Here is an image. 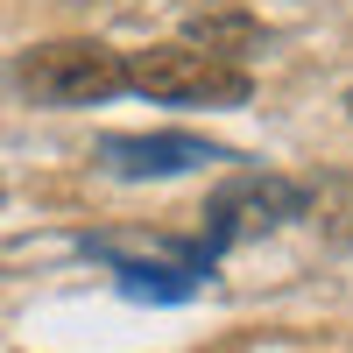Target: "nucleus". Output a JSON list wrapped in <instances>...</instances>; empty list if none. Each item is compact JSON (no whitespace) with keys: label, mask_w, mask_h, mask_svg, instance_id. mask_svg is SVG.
I'll return each mask as SVG.
<instances>
[{"label":"nucleus","mask_w":353,"mask_h":353,"mask_svg":"<svg viewBox=\"0 0 353 353\" xmlns=\"http://www.w3.org/2000/svg\"><path fill=\"white\" fill-rule=\"evenodd\" d=\"M184 43L205 50V57H226V64H241V57L261 43V21L241 14V8H212V14H198V21L184 28Z\"/></svg>","instance_id":"39448f33"},{"label":"nucleus","mask_w":353,"mask_h":353,"mask_svg":"<svg viewBox=\"0 0 353 353\" xmlns=\"http://www.w3.org/2000/svg\"><path fill=\"white\" fill-rule=\"evenodd\" d=\"M99 163L113 176H176V170L219 163V149L198 141V134H106L99 141Z\"/></svg>","instance_id":"20e7f679"},{"label":"nucleus","mask_w":353,"mask_h":353,"mask_svg":"<svg viewBox=\"0 0 353 353\" xmlns=\"http://www.w3.org/2000/svg\"><path fill=\"white\" fill-rule=\"evenodd\" d=\"M14 85L36 106H92V99L128 92V57L106 50L99 36H57V43L21 50Z\"/></svg>","instance_id":"f257e3e1"},{"label":"nucleus","mask_w":353,"mask_h":353,"mask_svg":"<svg viewBox=\"0 0 353 353\" xmlns=\"http://www.w3.org/2000/svg\"><path fill=\"white\" fill-rule=\"evenodd\" d=\"M346 113H353V92H346Z\"/></svg>","instance_id":"0eeeda50"},{"label":"nucleus","mask_w":353,"mask_h":353,"mask_svg":"<svg viewBox=\"0 0 353 353\" xmlns=\"http://www.w3.org/2000/svg\"><path fill=\"white\" fill-rule=\"evenodd\" d=\"M290 219H304V184L276 170H241L205 198V248H233V241H261Z\"/></svg>","instance_id":"7ed1b4c3"},{"label":"nucleus","mask_w":353,"mask_h":353,"mask_svg":"<svg viewBox=\"0 0 353 353\" xmlns=\"http://www.w3.org/2000/svg\"><path fill=\"white\" fill-rule=\"evenodd\" d=\"M304 212L325 226V241L353 248V176H325V184L304 191Z\"/></svg>","instance_id":"423d86ee"},{"label":"nucleus","mask_w":353,"mask_h":353,"mask_svg":"<svg viewBox=\"0 0 353 353\" xmlns=\"http://www.w3.org/2000/svg\"><path fill=\"white\" fill-rule=\"evenodd\" d=\"M128 92L163 99V106H241L254 92V78H248V64L205 57L191 43H149L128 57Z\"/></svg>","instance_id":"f03ea898"}]
</instances>
